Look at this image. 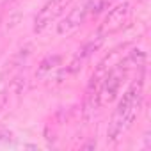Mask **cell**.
I'll return each mask as SVG.
<instances>
[{
  "instance_id": "1",
  "label": "cell",
  "mask_w": 151,
  "mask_h": 151,
  "mask_svg": "<svg viewBox=\"0 0 151 151\" xmlns=\"http://www.w3.org/2000/svg\"><path fill=\"white\" fill-rule=\"evenodd\" d=\"M142 93H144V82L142 78H139L137 82H133L128 91L123 94V98L117 103V109L114 110V116L110 119L109 130H107V137L114 142L117 140L135 121L139 110H140V103H142Z\"/></svg>"
},
{
  "instance_id": "2",
  "label": "cell",
  "mask_w": 151,
  "mask_h": 151,
  "mask_svg": "<svg viewBox=\"0 0 151 151\" xmlns=\"http://www.w3.org/2000/svg\"><path fill=\"white\" fill-rule=\"evenodd\" d=\"M126 68L123 64H117L116 68L109 69V73L105 75V78L100 86V91H98V100H100V105H105V103H110L116 100V96L119 94V89H121V84L126 77Z\"/></svg>"
},
{
  "instance_id": "3",
  "label": "cell",
  "mask_w": 151,
  "mask_h": 151,
  "mask_svg": "<svg viewBox=\"0 0 151 151\" xmlns=\"http://www.w3.org/2000/svg\"><path fill=\"white\" fill-rule=\"evenodd\" d=\"M73 0H48L34 18V32H43L52 22H55L66 11V7Z\"/></svg>"
},
{
  "instance_id": "4",
  "label": "cell",
  "mask_w": 151,
  "mask_h": 151,
  "mask_svg": "<svg viewBox=\"0 0 151 151\" xmlns=\"http://www.w3.org/2000/svg\"><path fill=\"white\" fill-rule=\"evenodd\" d=\"M89 11H91V0H86V2L78 4L77 7H73V9L66 14V18H62V22L57 25V32H59L60 36H69V34H73L75 30H77V29L86 22Z\"/></svg>"
},
{
  "instance_id": "5",
  "label": "cell",
  "mask_w": 151,
  "mask_h": 151,
  "mask_svg": "<svg viewBox=\"0 0 151 151\" xmlns=\"http://www.w3.org/2000/svg\"><path fill=\"white\" fill-rule=\"evenodd\" d=\"M128 14H130V4H128V2L119 4V6L112 7V9L109 11V14L105 16L103 23L100 25L98 34H100V36H107V34L116 32L117 29H121V27H123V23L126 22Z\"/></svg>"
},
{
  "instance_id": "6",
  "label": "cell",
  "mask_w": 151,
  "mask_h": 151,
  "mask_svg": "<svg viewBox=\"0 0 151 151\" xmlns=\"http://www.w3.org/2000/svg\"><path fill=\"white\" fill-rule=\"evenodd\" d=\"M103 41H105V36H96V37H93L91 41H87L82 48H78V52L75 53V57H73V60H71V64H69V71H77L94 52H98L100 48H101V45H103Z\"/></svg>"
},
{
  "instance_id": "7",
  "label": "cell",
  "mask_w": 151,
  "mask_h": 151,
  "mask_svg": "<svg viewBox=\"0 0 151 151\" xmlns=\"http://www.w3.org/2000/svg\"><path fill=\"white\" fill-rule=\"evenodd\" d=\"M59 64H60V55H50V57H46V59L39 64L37 73H39V75H45L46 71H50V69L57 68Z\"/></svg>"
},
{
  "instance_id": "8",
  "label": "cell",
  "mask_w": 151,
  "mask_h": 151,
  "mask_svg": "<svg viewBox=\"0 0 151 151\" xmlns=\"http://www.w3.org/2000/svg\"><path fill=\"white\" fill-rule=\"evenodd\" d=\"M6 101H7V94L2 91V93H0V110H2L4 109V105H6Z\"/></svg>"
}]
</instances>
